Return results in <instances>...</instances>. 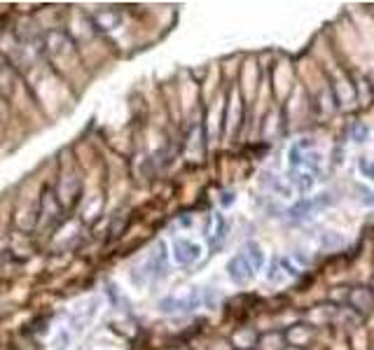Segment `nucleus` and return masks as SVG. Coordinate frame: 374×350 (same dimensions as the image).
<instances>
[{
  "mask_svg": "<svg viewBox=\"0 0 374 350\" xmlns=\"http://www.w3.org/2000/svg\"><path fill=\"white\" fill-rule=\"evenodd\" d=\"M227 271H230V278H232L237 285H246L248 280L255 276L253 266L248 264V259L244 257V252L230 259V264H227Z\"/></svg>",
  "mask_w": 374,
  "mask_h": 350,
  "instance_id": "f257e3e1",
  "label": "nucleus"
},
{
  "mask_svg": "<svg viewBox=\"0 0 374 350\" xmlns=\"http://www.w3.org/2000/svg\"><path fill=\"white\" fill-rule=\"evenodd\" d=\"M173 250H176V262L178 264H192L197 262L199 255H202V248H199L197 243L192 241H185V238H180V241H176V245H173Z\"/></svg>",
  "mask_w": 374,
  "mask_h": 350,
  "instance_id": "f03ea898",
  "label": "nucleus"
},
{
  "mask_svg": "<svg viewBox=\"0 0 374 350\" xmlns=\"http://www.w3.org/2000/svg\"><path fill=\"white\" fill-rule=\"evenodd\" d=\"M225 236H227V222H225V217H223V215L216 213V215H213V231L209 234V238H211V248H213V250H218L220 245H223Z\"/></svg>",
  "mask_w": 374,
  "mask_h": 350,
  "instance_id": "7ed1b4c3",
  "label": "nucleus"
},
{
  "mask_svg": "<svg viewBox=\"0 0 374 350\" xmlns=\"http://www.w3.org/2000/svg\"><path fill=\"white\" fill-rule=\"evenodd\" d=\"M244 257L248 259V264L253 266V271H260V269H262V264H265V255H262V250H260V245H258V243H248V245H246Z\"/></svg>",
  "mask_w": 374,
  "mask_h": 350,
  "instance_id": "20e7f679",
  "label": "nucleus"
},
{
  "mask_svg": "<svg viewBox=\"0 0 374 350\" xmlns=\"http://www.w3.org/2000/svg\"><path fill=\"white\" fill-rule=\"evenodd\" d=\"M290 182L300 189V192H307V189H311V185H314V178H311L309 173H297V171H290Z\"/></svg>",
  "mask_w": 374,
  "mask_h": 350,
  "instance_id": "39448f33",
  "label": "nucleus"
},
{
  "mask_svg": "<svg viewBox=\"0 0 374 350\" xmlns=\"http://www.w3.org/2000/svg\"><path fill=\"white\" fill-rule=\"evenodd\" d=\"M232 192H227V194H223V203H225V206H230V203H232Z\"/></svg>",
  "mask_w": 374,
  "mask_h": 350,
  "instance_id": "423d86ee",
  "label": "nucleus"
}]
</instances>
